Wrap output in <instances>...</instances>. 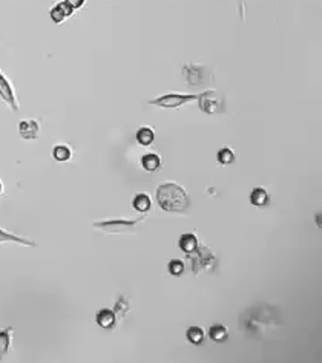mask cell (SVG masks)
<instances>
[{"label": "cell", "instance_id": "obj_3", "mask_svg": "<svg viewBox=\"0 0 322 363\" xmlns=\"http://www.w3.org/2000/svg\"><path fill=\"white\" fill-rule=\"evenodd\" d=\"M196 98H198V95H195V94H166L155 100H151L149 104L160 106V108H166V109H175L189 101H195Z\"/></svg>", "mask_w": 322, "mask_h": 363}, {"label": "cell", "instance_id": "obj_14", "mask_svg": "<svg viewBox=\"0 0 322 363\" xmlns=\"http://www.w3.org/2000/svg\"><path fill=\"white\" fill-rule=\"evenodd\" d=\"M0 242H17V244H22V245L35 247V242L28 241L25 238H18V236H15V234H11V233H6L2 228H0Z\"/></svg>", "mask_w": 322, "mask_h": 363}, {"label": "cell", "instance_id": "obj_13", "mask_svg": "<svg viewBox=\"0 0 322 363\" xmlns=\"http://www.w3.org/2000/svg\"><path fill=\"white\" fill-rule=\"evenodd\" d=\"M209 336L212 340L218 342V344H223V342L227 340L229 337V333H227V328L224 325H213L210 330H209Z\"/></svg>", "mask_w": 322, "mask_h": 363}, {"label": "cell", "instance_id": "obj_19", "mask_svg": "<svg viewBox=\"0 0 322 363\" xmlns=\"http://www.w3.org/2000/svg\"><path fill=\"white\" fill-rule=\"evenodd\" d=\"M52 157L57 161H68L71 158V151L68 146H55L52 151Z\"/></svg>", "mask_w": 322, "mask_h": 363}, {"label": "cell", "instance_id": "obj_10", "mask_svg": "<svg viewBox=\"0 0 322 363\" xmlns=\"http://www.w3.org/2000/svg\"><path fill=\"white\" fill-rule=\"evenodd\" d=\"M142 166L148 172H155V170L161 167V158L157 154H146L142 158Z\"/></svg>", "mask_w": 322, "mask_h": 363}, {"label": "cell", "instance_id": "obj_12", "mask_svg": "<svg viewBox=\"0 0 322 363\" xmlns=\"http://www.w3.org/2000/svg\"><path fill=\"white\" fill-rule=\"evenodd\" d=\"M187 339L193 345H203L204 340H206V333H204L203 328H199V327H190L187 330Z\"/></svg>", "mask_w": 322, "mask_h": 363}, {"label": "cell", "instance_id": "obj_16", "mask_svg": "<svg viewBox=\"0 0 322 363\" xmlns=\"http://www.w3.org/2000/svg\"><path fill=\"white\" fill-rule=\"evenodd\" d=\"M179 248L186 251V253H192L198 248V241L193 234H184V236H181L179 239Z\"/></svg>", "mask_w": 322, "mask_h": 363}, {"label": "cell", "instance_id": "obj_7", "mask_svg": "<svg viewBox=\"0 0 322 363\" xmlns=\"http://www.w3.org/2000/svg\"><path fill=\"white\" fill-rule=\"evenodd\" d=\"M203 71H206L203 66H195V65H187L183 69L189 84H203L207 78V74H201Z\"/></svg>", "mask_w": 322, "mask_h": 363}, {"label": "cell", "instance_id": "obj_17", "mask_svg": "<svg viewBox=\"0 0 322 363\" xmlns=\"http://www.w3.org/2000/svg\"><path fill=\"white\" fill-rule=\"evenodd\" d=\"M134 208L138 210V211H149L151 210V198L146 195V193H140L134 198V202H132Z\"/></svg>", "mask_w": 322, "mask_h": 363}, {"label": "cell", "instance_id": "obj_21", "mask_svg": "<svg viewBox=\"0 0 322 363\" xmlns=\"http://www.w3.org/2000/svg\"><path fill=\"white\" fill-rule=\"evenodd\" d=\"M184 271V264L179 262V261H172L169 264V273L173 274V276H179L181 273Z\"/></svg>", "mask_w": 322, "mask_h": 363}, {"label": "cell", "instance_id": "obj_11", "mask_svg": "<svg viewBox=\"0 0 322 363\" xmlns=\"http://www.w3.org/2000/svg\"><path fill=\"white\" fill-rule=\"evenodd\" d=\"M97 324L103 328H112L115 325V314L111 310H103L97 314Z\"/></svg>", "mask_w": 322, "mask_h": 363}, {"label": "cell", "instance_id": "obj_23", "mask_svg": "<svg viewBox=\"0 0 322 363\" xmlns=\"http://www.w3.org/2000/svg\"><path fill=\"white\" fill-rule=\"evenodd\" d=\"M0 193H2V182H0Z\"/></svg>", "mask_w": 322, "mask_h": 363}, {"label": "cell", "instance_id": "obj_5", "mask_svg": "<svg viewBox=\"0 0 322 363\" xmlns=\"http://www.w3.org/2000/svg\"><path fill=\"white\" fill-rule=\"evenodd\" d=\"M0 97L3 98V101H6L9 104V108L12 111H18V103L15 100L12 86L9 84V81L6 80V77L0 72Z\"/></svg>", "mask_w": 322, "mask_h": 363}, {"label": "cell", "instance_id": "obj_1", "mask_svg": "<svg viewBox=\"0 0 322 363\" xmlns=\"http://www.w3.org/2000/svg\"><path fill=\"white\" fill-rule=\"evenodd\" d=\"M157 201L166 211H184L190 205L187 191L175 182H164L157 188Z\"/></svg>", "mask_w": 322, "mask_h": 363}, {"label": "cell", "instance_id": "obj_22", "mask_svg": "<svg viewBox=\"0 0 322 363\" xmlns=\"http://www.w3.org/2000/svg\"><path fill=\"white\" fill-rule=\"evenodd\" d=\"M65 2L72 8V9H77V8H80L83 3H85V0H65Z\"/></svg>", "mask_w": 322, "mask_h": 363}, {"label": "cell", "instance_id": "obj_18", "mask_svg": "<svg viewBox=\"0 0 322 363\" xmlns=\"http://www.w3.org/2000/svg\"><path fill=\"white\" fill-rule=\"evenodd\" d=\"M235 161V152L232 151L230 147H223L221 151L218 152V163L223 164V166H227L230 163Z\"/></svg>", "mask_w": 322, "mask_h": 363}, {"label": "cell", "instance_id": "obj_9", "mask_svg": "<svg viewBox=\"0 0 322 363\" xmlns=\"http://www.w3.org/2000/svg\"><path fill=\"white\" fill-rule=\"evenodd\" d=\"M250 202L255 207H264L269 204V193L263 188V187H256L252 190L250 193Z\"/></svg>", "mask_w": 322, "mask_h": 363}, {"label": "cell", "instance_id": "obj_20", "mask_svg": "<svg viewBox=\"0 0 322 363\" xmlns=\"http://www.w3.org/2000/svg\"><path fill=\"white\" fill-rule=\"evenodd\" d=\"M9 331L11 330L0 331V357L8 353V348H9Z\"/></svg>", "mask_w": 322, "mask_h": 363}, {"label": "cell", "instance_id": "obj_15", "mask_svg": "<svg viewBox=\"0 0 322 363\" xmlns=\"http://www.w3.org/2000/svg\"><path fill=\"white\" fill-rule=\"evenodd\" d=\"M137 141L142 144V146H151L154 143V131L151 129V127H142V129H138L137 132Z\"/></svg>", "mask_w": 322, "mask_h": 363}, {"label": "cell", "instance_id": "obj_4", "mask_svg": "<svg viewBox=\"0 0 322 363\" xmlns=\"http://www.w3.org/2000/svg\"><path fill=\"white\" fill-rule=\"evenodd\" d=\"M145 219V216L138 218L135 221H125V219H114V221H103V222H94V228L103 230L106 233H128L132 231L140 222Z\"/></svg>", "mask_w": 322, "mask_h": 363}, {"label": "cell", "instance_id": "obj_8", "mask_svg": "<svg viewBox=\"0 0 322 363\" xmlns=\"http://www.w3.org/2000/svg\"><path fill=\"white\" fill-rule=\"evenodd\" d=\"M72 8L66 3V2H60L57 3L52 9H51V18L54 20L55 23H62L66 17H69L72 14Z\"/></svg>", "mask_w": 322, "mask_h": 363}, {"label": "cell", "instance_id": "obj_6", "mask_svg": "<svg viewBox=\"0 0 322 363\" xmlns=\"http://www.w3.org/2000/svg\"><path fill=\"white\" fill-rule=\"evenodd\" d=\"M40 127L35 120H23L18 124V134L23 140H35L38 137Z\"/></svg>", "mask_w": 322, "mask_h": 363}, {"label": "cell", "instance_id": "obj_2", "mask_svg": "<svg viewBox=\"0 0 322 363\" xmlns=\"http://www.w3.org/2000/svg\"><path fill=\"white\" fill-rule=\"evenodd\" d=\"M198 106L204 114H221L226 112L224 95L216 91H206L198 95Z\"/></svg>", "mask_w": 322, "mask_h": 363}]
</instances>
